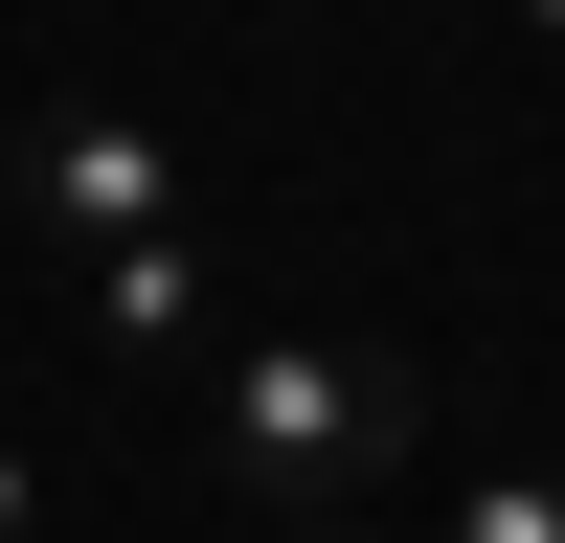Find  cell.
<instances>
[{
  "mask_svg": "<svg viewBox=\"0 0 565 543\" xmlns=\"http://www.w3.org/2000/svg\"><path fill=\"white\" fill-rule=\"evenodd\" d=\"M407 453H430V385H407L385 340H340V317H295V340H226V385H204V476L249 498L271 543H295V521H362Z\"/></svg>",
  "mask_w": 565,
  "mask_h": 543,
  "instance_id": "cell-1",
  "label": "cell"
},
{
  "mask_svg": "<svg viewBox=\"0 0 565 543\" xmlns=\"http://www.w3.org/2000/svg\"><path fill=\"white\" fill-rule=\"evenodd\" d=\"M159 226H181V136L114 114V91H45L23 114V249L90 272V249H159Z\"/></svg>",
  "mask_w": 565,
  "mask_h": 543,
  "instance_id": "cell-2",
  "label": "cell"
},
{
  "mask_svg": "<svg viewBox=\"0 0 565 543\" xmlns=\"http://www.w3.org/2000/svg\"><path fill=\"white\" fill-rule=\"evenodd\" d=\"M45 295H68V340H90V362H136V385H159V362H204L226 272H204V226H159V249H90V272H45Z\"/></svg>",
  "mask_w": 565,
  "mask_h": 543,
  "instance_id": "cell-3",
  "label": "cell"
},
{
  "mask_svg": "<svg viewBox=\"0 0 565 543\" xmlns=\"http://www.w3.org/2000/svg\"><path fill=\"white\" fill-rule=\"evenodd\" d=\"M430 543H565V476H476V498H430Z\"/></svg>",
  "mask_w": 565,
  "mask_h": 543,
  "instance_id": "cell-4",
  "label": "cell"
},
{
  "mask_svg": "<svg viewBox=\"0 0 565 543\" xmlns=\"http://www.w3.org/2000/svg\"><path fill=\"white\" fill-rule=\"evenodd\" d=\"M0 543H45V453L23 430H0Z\"/></svg>",
  "mask_w": 565,
  "mask_h": 543,
  "instance_id": "cell-5",
  "label": "cell"
},
{
  "mask_svg": "<svg viewBox=\"0 0 565 543\" xmlns=\"http://www.w3.org/2000/svg\"><path fill=\"white\" fill-rule=\"evenodd\" d=\"M521 23H543V45H565V0H521Z\"/></svg>",
  "mask_w": 565,
  "mask_h": 543,
  "instance_id": "cell-6",
  "label": "cell"
},
{
  "mask_svg": "<svg viewBox=\"0 0 565 543\" xmlns=\"http://www.w3.org/2000/svg\"><path fill=\"white\" fill-rule=\"evenodd\" d=\"M295 543H362V521H295Z\"/></svg>",
  "mask_w": 565,
  "mask_h": 543,
  "instance_id": "cell-7",
  "label": "cell"
}]
</instances>
